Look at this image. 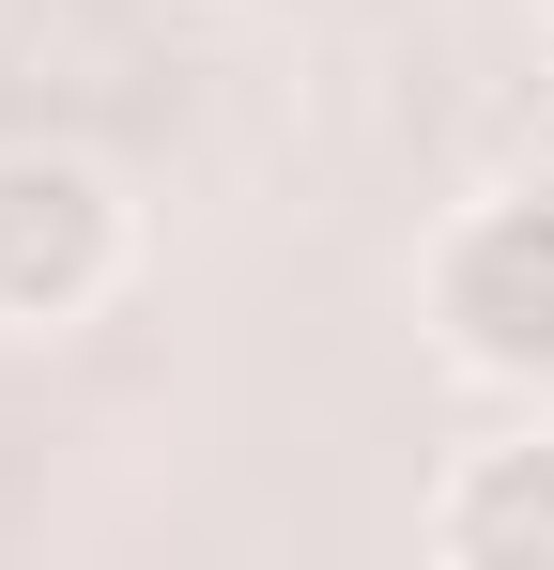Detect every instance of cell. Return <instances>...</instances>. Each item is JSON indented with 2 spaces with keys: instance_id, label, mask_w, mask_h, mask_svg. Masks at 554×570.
Wrapping results in <instances>:
<instances>
[{
  "instance_id": "obj_1",
  "label": "cell",
  "mask_w": 554,
  "mask_h": 570,
  "mask_svg": "<svg viewBox=\"0 0 554 570\" xmlns=\"http://www.w3.org/2000/svg\"><path fill=\"white\" fill-rule=\"evenodd\" d=\"M432 324H447L477 371L554 385V186H540V200H493V216L447 232V263H432Z\"/></svg>"
},
{
  "instance_id": "obj_3",
  "label": "cell",
  "mask_w": 554,
  "mask_h": 570,
  "mask_svg": "<svg viewBox=\"0 0 554 570\" xmlns=\"http://www.w3.org/2000/svg\"><path fill=\"white\" fill-rule=\"evenodd\" d=\"M447 556H462V570L554 556V448H477V478L447 493Z\"/></svg>"
},
{
  "instance_id": "obj_4",
  "label": "cell",
  "mask_w": 554,
  "mask_h": 570,
  "mask_svg": "<svg viewBox=\"0 0 554 570\" xmlns=\"http://www.w3.org/2000/svg\"><path fill=\"white\" fill-rule=\"evenodd\" d=\"M540 47H554V0H540Z\"/></svg>"
},
{
  "instance_id": "obj_2",
  "label": "cell",
  "mask_w": 554,
  "mask_h": 570,
  "mask_svg": "<svg viewBox=\"0 0 554 570\" xmlns=\"http://www.w3.org/2000/svg\"><path fill=\"white\" fill-rule=\"evenodd\" d=\"M123 263V200L78 155H0V324H78Z\"/></svg>"
}]
</instances>
